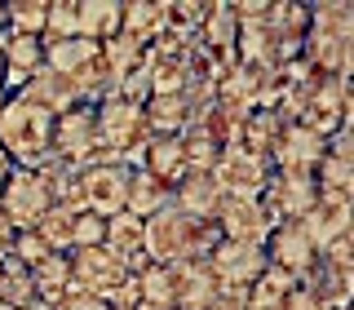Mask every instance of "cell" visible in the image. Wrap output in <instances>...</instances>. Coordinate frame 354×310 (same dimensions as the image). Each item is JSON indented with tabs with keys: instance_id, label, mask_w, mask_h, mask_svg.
<instances>
[{
	"instance_id": "cell-14",
	"label": "cell",
	"mask_w": 354,
	"mask_h": 310,
	"mask_svg": "<svg viewBox=\"0 0 354 310\" xmlns=\"http://www.w3.org/2000/svg\"><path fill=\"white\" fill-rule=\"evenodd\" d=\"M266 262L270 266H279V271H288L292 275L297 284H301V275L310 271V266H315V244L306 239V230H301V221H279V226L270 230V235H266Z\"/></svg>"
},
{
	"instance_id": "cell-13",
	"label": "cell",
	"mask_w": 354,
	"mask_h": 310,
	"mask_svg": "<svg viewBox=\"0 0 354 310\" xmlns=\"http://www.w3.org/2000/svg\"><path fill=\"white\" fill-rule=\"evenodd\" d=\"M217 230H221V239H235V244H266V235L274 230V221L270 213L261 208V199H226L221 195V204H217Z\"/></svg>"
},
{
	"instance_id": "cell-19",
	"label": "cell",
	"mask_w": 354,
	"mask_h": 310,
	"mask_svg": "<svg viewBox=\"0 0 354 310\" xmlns=\"http://www.w3.org/2000/svg\"><path fill=\"white\" fill-rule=\"evenodd\" d=\"M173 293H177V310H204L221 288L213 280V271H208V262L191 257V262L173 266Z\"/></svg>"
},
{
	"instance_id": "cell-40",
	"label": "cell",
	"mask_w": 354,
	"mask_h": 310,
	"mask_svg": "<svg viewBox=\"0 0 354 310\" xmlns=\"http://www.w3.org/2000/svg\"><path fill=\"white\" fill-rule=\"evenodd\" d=\"M204 310H248V297L235 293V288H221V293H217Z\"/></svg>"
},
{
	"instance_id": "cell-25",
	"label": "cell",
	"mask_w": 354,
	"mask_h": 310,
	"mask_svg": "<svg viewBox=\"0 0 354 310\" xmlns=\"http://www.w3.org/2000/svg\"><path fill=\"white\" fill-rule=\"evenodd\" d=\"M124 0H80V36L93 44H106L120 36Z\"/></svg>"
},
{
	"instance_id": "cell-35",
	"label": "cell",
	"mask_w": 354,
	"mask_h": 310,
	"mask_svg": "<svg viewBox=\"0 0 354 310\" xmlns=\"http://www.w3.org/2000/svg\"><path fill=\"white\" fill-rule=\"evenodd\" d=\"M0 302H9L18 310L36 302V293H31V271L14 257H0Z\"/></svg>"
},
{
	"instance_id": "cell-44",
	"label": "cell",
	"mask_w": 354,
	"mask_h": 310,
	"mask_svg": "<svg viewBox=\"0 0 354 310\" xmlns=\"http://www.w3.org/2000/svg\"><path fill=\"white\" fill-rule=\"evenodd\" d=\"M0 75H5V53H0Z\"/></svg>"
},
{
	"instance_id": "cell-29",
	"label": "cell",
	"mask_w": 354,
	"mask_h": 310,
	"mask_svg": "<svg viewBox=\"0 0 354 310\" xmlns=\"http://www.w3.org/2000/svg\"><path fill=\"white\" fill-rule=\"evenodd\" d=\"M292 288L297 280L288 271H279V266H266V271L257 275V280L248 284V310H283L288 306V297H292Z\"/></svg>"
},
{
	"instance_id": "cell-41",
	"label": "cell",
	"mask_w": 354,
	"mask_h": 310,
	"mask_svg": "<svg viewBox=\"0 0 354 310\" xmlns=\"http://www.w3.org/2000/svg\"><path fill=\"white\" fill-rule=\"evenodd\" d=\"M14 235H18V230H14V221L0 213V257H9V248H14Z\"/></svg>"
},
{
	"instance_id": "cell-17",
	"label": "cell",
	"mask_w": 354,
	"mask_h": 310,
	"mask_svg": "<svg viewBox=\"0 0 354 310\" xmlns=\"http://www.w3.org/2000/svg\"><path fill=\"white\" fill-rule=\"evenodd\" d=\"M129 169H142V173H151V177H160L164 186H173L186 177V155H182V138H147L138 147V155H133V164Z\"/></svg>"
},
{
	"instance_id": "cell-33",
	"label": "cell",
	"mask_w": 354,
	"mask_h": 310,
	"mask_svg": "<svg viewBox=\"0 0 354 310\" xmlns=\"http://www.w3.org/2000/svg\"><path fill=\"white\" fill-rule=\"evenodd\" d=\"M75 213L80 208H71V204H49V213H44L36 226V235L49 244L53 253H71V230H75Z\"/></svg>"
},
{
	"instance_id": "cell-8",
	"label": "cell",
	"mask_w": 354,
	"mask_h": 310,
	"mask_svg": "<svg viewBox=\"0 0 354 310\" xmlns=\"http://www.w3.org/2000/svg\"><path fill=\"white\" fill-rule=\"evenodd\" d=\"M49 204H53V195H49V186H44V177L36 169H18L14 164V173L0 186V213L14 221V230H31L49 213Z\"/></svg>"
},
{
	"instance_id": "cell-39",
	"label": "cell",
	"mask_w": 354,
	"mask_h": 310,
	"mask_svg": "<svg viewBox=\"0 0 354 310\" xmlns=\"http://www.w3.org/2000/svg\"><path fill=\"white\" fill-rule=\"evenodd\" d=\"M53 310H111L106 302H102V297H88V293H80V288H66V293H62V302L58 306H53Z\"/></svg>"
},
{
	"instance_id": "cell-32",
	"label": "cell",
	"mask_w": 354,
	"mask_h": 310,
	"mask_svg": "<svg viewBox=\"0 0 354 310\" xmlns=\"http://www.w3.org/2000/svg\"><path fill=\"white\" fill-rule=\"evenodd\" d=\"M102 62H106V75H111V84H120L124 75H133L142 62H147V49H142L138 40H129L124 31H120L115 40H106V44H102Z\"/></svg>"
},
{
	"instance_id": "cell-6",
	"label": "cell",
	"mask_w": 354,
	"mask_h": 310,
	"mask_svg": "<svg viewBox=\"0 0 354 310\" xmlns=\"http://www.w3.org/2000/svg\"><path fill=\"white\" fill-rule=\"evenodd\" d=\"M297 125L319 133L324 142L337 138L341 129H350V80H324V75H315L310 89H306V102H301Z\"/></svg>"
},
{
	"instance_id": "cell-42",
	"label": "cell",
	"mask_w": 354,
	"mask_h": 310,
	"mask_svg": "<svg viewBox=\"0 0 354 310\" xmlns=\"http://www.w3.org/2000/svg\"><path fill=\"white\" fill-rule=\"evenodd\" d=\"M9 173H14V160H9L5 147H0V186H5V177H9Z\"/></svg>"
},
{
	"instance_id": "cell-21",
	"label": "cell",
	"mask_w": 354,
	"mask_h": 310,
	"mask_svg": "<svg viewBox=\"0 0 354 310\" xmlns=\"http://www.w3.org/2000/svg\"><path fill=\"white\" fill-rule=\"evenodd\" d=\"M14 98H27V102H36L40 111H49V116H62V111H71L75 102H80V93L71 89V80L58 75V71H49V66H40Z\"/></svg>"
},
{
	"instance_id": "cell-4",
	"label": "cell",
	"mask_w": 354,
	"mask_h": 310,
	"mask_svg": "<svg viewBox=\"0 0 354 310\" xmlns=\"http://www.w3.org/2000/svg\"><path fill=\"white\" fill-rule=\"evenodd\" d=\"M93 129H97V151L111 155V160H124V164H133L138 147L151 138L142 107L124 102L120 93H106L102 102H93Z\"/></svg>"
},
{
	"instance_id": "cell-36",
	"label": "cell",
	"mask_w": 354,
	"mask_h": 310,
	"mask_svg": "<svg viewBox=\"0 0 354 310\" xmlns=\"http://www.w3.org/2000/svg\"><path fill=\"white\" fill-rule=\"evenodd\" d=\"M71 36H80V0H49L44 40H71Z\"/></svg>"
},
{
	"instance_id": "cell-34",
	"label": "cell",
	"mask_w": 354,
	"mask_h": 310,
	"mask_svg": "<svg viewBox=\"0 0 354 310\" xmlns=\"http://www.w3.org/2000/svg\"><path fill=\"white\" fill-rule=\"evenodd\" d=\"M9 36H44L49 22V0H5Z\"/></svg>"
},
{
	"instance_id": "cell-28",
	"label": "cell",
	"mask_w": 354,
	"mask_h": 310,
	"mask_svg": "<svg viewBox=\"0 0 354 310\" xmlns=\"http://www.w3.org/2000/svg\"><path fill=\"white\" fill-rule=\"evenodd\" d=\"M71 288V266H66V253H49L40 266H31V293H36L40 306H58L62 293Z\"/></svg>"
},
{
	"instance_id": "cell-18",
	"label": "cell",
	"mask_w": 354,
	"mask_h": 310,
	"mask_svg": "<svg viewBox=\"0 0 354 310\" xmlns=\"http://www.w3.org/2000/svg\"><path fill=\"white\" fill-rule=\"evenodd\" d=\"M102 248H111L120 262H124L129 275L147 271L151 257H147V235H142V217L133 213H115L106 217V235H102Z\"/></svg>"
},
{
	"instance_id": "cell-45",
	"label": "cell",
	"mask_w": 354,
	"mask_h": 310,
	"mask_svg": "<svg viewBox=\"0 0 354 310\" xmlns=\"http://www.w3.org/2000/svg\"><path fill=\"white\" fill-rule=\"evenodd\" d=\"M5 98H9V93H5V89H0V107H5Z\"/></svg>"
},
{
	"instance_id": "cell-30",
	"label": "cell",
	"mask_w": 354,
	"mask_h": 310,
	"mask_svg": "<svg viewBox=\"0 0 354 310\" xmlns=\"http://www.w3.org/2000/svg\"><path fill=\"white\" fill-rule=\"evenodd\" d=\"M133 288H138V302L147 310H177V293H173V266L151 262L147 271L133 275Z\"/></svg>"
},
{
	"instance_id": "cell-9",
	"label": "cell",
	"mask_w": 354,
	"mask_h": 310,
	"mask_svg": "<svg viewBox=\"0 0 354 310\" xmlns=\"http://www.w3.org/2000/svg\"><path fill=\"white\" fill-rule=\"evenodd\" d=\"M319 186H315V173H297V169H270L261 186V208L270 213V221H301L306 208L315 204Z\"/></svg>"
},
{
	"instance_id": "cell-3",
	"label": "cell",
	"mask_w": 354,
	"mask_h": 310,
	"mask_svg": "<svg viewBox=\"0 0 354 310\" xmlns=\"http://www.w3.org/2000/svg\"><path fill=\"white\" fill-rule=\"evenodd\" d=\"M124 191H129V164L124 160H93L75 169L66 204L93 217H115L124 213Z\"/></svg>"
},
{
	"instance_id": "cell-11",
	"label": "cell",
	"mask_w": 354,
	"mask_h": 310,
	"mask_svg": "<svg viewBox=\"0 0 354 310\" xmlns=\"http://www.w3.org/2000/svg\"><path fill=\"white\" fill-rule=\"evenodd\" d=\"M266 177H270V160H257L239 147H226L213 164V182L226 199H261Z\"/></svg>"
},
{
	"instance_id": "cell-7",
	"label": "cell",
	"mask_w": 354,
	"mask_h": 310,
	"mask_svg": "<svg viewBox=\"0 0 354 310\" xmlns=\"http://www.w3.org/2000/svg\"><path fill=\"white\" fill-rule=\"evenodd\" d=\"M53 160L71 164V169H84L93 160H111V155L97 151V129H93V107L88 102H75L71 111L53 116V147H49Z\"/></svg>"
},
{
	"instance_id": "cell-15",
	"label": "cell",
	"mask_w": 354,
	"mask_h": 310,
	"mask_svg": "<svg viewBox=\"0 0 354 310\" xmlns=\"http://www.w3.org/2000/svg\"><path fill=\"white\" fill-rule=\"evenodd\" d=\"M328 142L319 138V133H310L306 125H297V120H283L279 138H274L270 147V169H297V173H315L319 155H324Z\"/></svg>"
},
{
	"instance_id": "cell-16",
	"label": "cell",
	"mask_w": 354,
	"mask_h": 310,
	"mask_svg": "<svg viewBox=\"0 0 354 310\" xmlns=\"http://www.w3.org/2000/svg\"><path fill=\"white\" fill-rule=\"evenodd\" d=\"M0 53H5V75H0V89L14 98L18 89L44 66V36H5V40H0Z\"/></svg>"
},
{
	"instance_id": "cell-2",
	"label": "cell",
	"mask_w": 354,
	"mask_h": 310,
	"mask_svg": "<svg viewBox=\"0 0 354 310\" xmlns=\"http://www.w3.org/2000/svg\"><path fill=\"white\" fill-rule=\"evenodd\" d=\"M0 147L18 169H40L53 147V116L27 98H5L0 107Z\"/></svg>"
},
{
	"instance_id": "cell-20",
	"label": "cell",
	"mask_w": 354,
	"mask_h": 310,
	"mask_svg": "<svg viewBox=\"0 0 354 310\" xmlns=\"http://www.w3.org/2000/svg\"><path fill=\"white\" fill-rule=\"evenodd\" d=\"M195 102L191 93H164V98H151L147 107H142V116H147V133L151 138H182V129L195 120Z\"/></svg>"
},
{
	"instance_id": "cell-26",
	"label": "cell",
	"mask_w": 354,
	"mask_h": 310,
	"mask_svg": "<svg viewBox=\"0 0 354 310\" xmlns=\"http://www.w3.org/2000/svg\"><path fill=\"white\" fill-rule=\"evenodd\" d=\"M129 40H138L142 49H151L164 36V0H124V22H120Z\"/></svg>"
},
{
	"instance_id": "cell-1",
	"label": "cell",
	"mask_w": 354,
	"mask_h": 310,
	"mask_svg": "<svg viewBox=\"0 0 354 310\" xmlns=\"http://www.w3.org/2000/svg\"><path fill=\"white\" fill-rule=\"evenodd\" d=\"M142 235H147V257L160 266H177V262H191V257H208L213 244L221 239L217 221H199L186 217L182 208H160L155 217L142 221Z\"/></svg>"
},
{
	"instance_id": "cell-5",
	"label": "cell",
	"mask_w": 354,
	"mask_h": 310,
	"mask_svg": "<svg viewBox=\"0 0 354 310\" xmlns=\"http://www.w3.org/2000/svg\"><path fill=\"white\" fill-rule=\"evenodd\" d=\"M66 266H71V284L80 288V293H88V297H102L106 306L133 284L124 262H120L111 248H102V244H97V248H71L66 253Z\"/></svg>"
},
{
	"instance_id": "cell-43",
	"label": "cell",
	"mask_w": 354,
	"mask_h": 310,
	"mask_svg": "<svg viewBox=\"0 0 354 310\" xmlns=\"http://www.w3.org/2000/svg\"><path fill=\"white\" fill-rule=\"evenodd\" d=\"M0 310H18V306H9V302H0Z\"/></svg>"
},
{
	"instance_id": "cell-10",
	"label": "cell",
	"mask_w": 354,
	"mask_h": 310,
	"mask_svg": "<svg viewBox=\"0 0 354 310\" xmlns=\"http://www.w3.org/2000/svg\"><path fill=\"white\" fill-rule=\"evenodd\" d=\"M204 262L213 271L217 288H235V293H248V284L270 266L266 262V248H257V244H235V239H217Z\"/></svg>"
},
{
	"instance_id": "cell-37",
	"label": "cell",
	"mask_w": 354,
	"mask_h": 310,
	"mask_svg": "<svg viewBox=\"0 0 354 310\" xmlns=\"http://www.w3.org/2000/svg\"><path fill=\"white\" fill-rule=\"evenodd\" d=\"M49 253H53V248L36 235V230H18V235H14V248H9V257L22 262V266L31 271V266H40L44 257H49Z\"/></svg>"
},
{
	"instance_id": "cell-24",
	"label": "cell",
	"mask_w": 354,
	"mask_h": 310,
	"mask_svg": "<svg viewBox=\"0 0 354 310\" xmlns=\"http://www.w3.org/2000/svg\"><path fill=\"white\" fill-rule=\"evenodd\" d=\"M173 204V191L160 182V177H151V173H142V169H129V191H124V213L133 217H155L160 208H169Z\"/></svg>"
},
{
	"instance_id": "cell-23",
	"label": "cell",
	"mask_w": 354,
	"mask_h": 310,
	"mask_svg": "<svg viewBox=\"0 0 354 310\" xmlns=\"http://www.w3.org/2000/svg\"><path fill=\"white\" fill-rule=\"evenodd\" d=\"M279 129H283V120L274 116L270 107H257V111H248V116L239 120L235 147L248 151V155H257V160H270V147H274V138H279Z\"/></svg>"
},
{
	"instance_id": "cell-31",
	"label": "cell",
	"mask_w": 354,
	"mask_h": 310,
	"mask_svg": "<svg viewBox=\"0 0 354 310\" xmlns=\"http://www.w3.org/2000/svg\"><path fill=\"white\" fill-rule=\"evenodd\" d=\"M310 31L328 40H354V5H346V0L310 5Z\"/></svg>"
},
{
	"instance_id": "cell-38",
	"label": "cell",
	"mask_w": 354,
	"mask_h": 310,
	"mask_svg": "<svg viewBox=\"0 0 354 310\" xmlns=\"http://www.w3.org/2000/svg\"><path fill=\"white\" fill-rule=\"evenodd\" d=\"M106 235V217L93 213H75V230H71V248H97Z\"/></svg>"
},
{
	"instance_id": "cell-22",
	"label": "cell",
	"mask_w": 354,
	"mask_h": 310,
	"mask_svg": "<svg viewBox=\"0 0 354 310\" xmlns=\"http://www.w3.org/2000/svg\"><path fill=\"white\" fill-rule=\"evenodd\" d=\"M221 204V191L213 182V173H186L182 182L173 186V208H182L186 217H199V221H213Z\"/></svg>"
},
{
	"instance_id": "cell-27",
	"label": "cell",
	"mask_w": 354,
	"mask_h": 310,
	"mask_svg": "<svg viewBox=\"0 0 354 310\" xmlns=\"http://www.w3.org/2000/svg\"><path fill=\"white\" fill-rule=\"evenodd\" d=\"M235 40H239V22H235V9L226 0H208V14H204V27H199L195 44L213 53H235Z\"/></svg>"
},
{
	"instance_id": "cell-12",
	"label": "cell",
	"mask_w": 354,
	"mask_h": 310,
	"mask_svg": "<svg viewBox=\"0 0 354 310\" xmlns=\"http://www.w3.org/2000/svg\"><path fill=\"white\" fill-rule=\"evenodd\" d=\"M350 221H354V204H350V195L319 191V195H315V204H310V208H306V217H301V230H306V239L315 244V253H324L332 239L350 235Z\"/></svg>"
}]
</instances>
